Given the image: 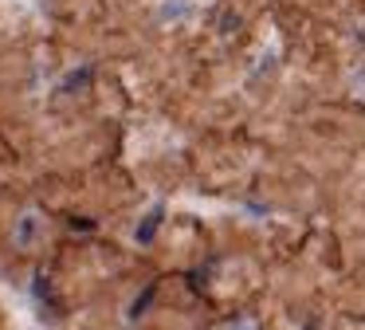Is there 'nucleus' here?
Instances as JSON below:
<instances>
[{
  "instance_id": "nucleus-1",
  "label": "nucleus",
  "mask_w": 365,
  "mask_h": 330,
  "mask_svg": "<svg viewBox=\"0 0 365 330\" xmlns=\"http://www.w3.org/2000/svg\"><path fill=\"white\" fill-rule=\"evenodd\" d=\"M185 8H188V0H169L161 16H165V20H173V16H185Z\"/></svg>"
}]
</instances>
